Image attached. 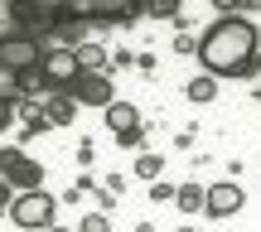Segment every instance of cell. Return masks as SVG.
Here are the masks:
<instances>
[{
    "instance_id": "1",
    "label": "cell",
    "mask_w": 261,
    "mask_h": 232,
    "mask_svg": "<svg viewBox=\"0 0 261 232\" xmlns=\"http://www.w3.org/2000/svg\"><path fill=\"white\" fill-rule=\"evenodd\" d=\"M198 63L208 78H247L256 63V24L242 15H223L198 39Z\"/></svg>"
},
{
    "instance_id": "2",
    "label": "cell",
    "mask_w": 261,
    "mask_h": 232,
    "mask_svg": "<svg viewBox=\"0 0 261 232\" xmlns=\"http://www.w3.org/2000/svg\"><path fill=\"white\" fill-rule=\"evenodd\" d=\"M54 194H44V189H34V194H15V203H10V223L24 227V232H48L54 227Z\"/></svg>"
},
{
    "instance_id": "3",
    "label": "cell",
    "mask_w": 261,
    "mask_h": 232,
    "mask_svg": "<svg viewBox=\"0 0 261 232\" xmlns=\"http://www.w3.org/2000/svg\"><path fill=\"white\" fill-rule=\"evenodd\" d=\"M39 78H44V87H48L54 97H73L77 78H83L77 54H73V48H48V54H44V68H39Z\"/></svg>"
},
{
    "instance_id": "4",
    "label": "cell",
    "mask_w": 261,
    "mask_h": 232,
    "mask_svg": "<svg viewBox=\"0 0 261 232\" xmlns=\"http://www.w3.org/2000/svg\"><path fill=\"white\" fill-rule=\"evenodd\" d=\"M58 19H63V5H39V0H15V24H19V39H39L54 34Z\"/></svg>"
},
{
    "instance_id": "5",
    "label": "cell",
    "mask_w": 261,
    "mask_h": 232,
    "mask_svg": "<svg viewBox=\"0 0 261 232\" xmlns=\"http://www.w3.org/2000/svg\"><path fill=\"white\" fill-rule=\"evenodd\" d=\"M44 54L48 48L39 44V39H5L0 44V68H10V73H34V68H44Z\"/></svg>"
},
{
    "instance_id": "6",
    "label": "cell",
    "mask_w": 261,
    "mask_h": 232,
    "mask_svg": "<svg viewBox=\"0 0 261 232\" xmlns=\"http://www.w3.org/2000/svg\"><path fill=\"white\" fill-rule=\"evenodd\" d=\"M107 126H112V136L121 140V145H140V112L130 102H112L107 107Z\"/></svg>"
},
{
    "instance_id": "7",
    "label": "cell",
    "mask_w": 261,
    "mask_h": 232,
    "mask_svg": "<svg viewBox=\"0 0 261 232\" xmlns=\"http://www.w3.org/2000/svg\"><path fill=\"white\" fill-rule=\"evenodd\" d=\"M73 102H83V107H112V102H116V97H112V78H107V73H87V78H77Z\"/></svg>"
},
{
    "instance_id": "8",
    "label": "cell",
    "mask_w": 261,
    "mask_h": 232,
    "mask_svg": "<svg viewBox=\"0 0 261 232\" xmlns=\"http://www.w3.org/2000/svg\"><path fill=\"white\" fill-rule=\"evenodd\" d=\"M242 198H247L242 189L223 179V184H213V189H208V198H203V213H208V218H227V213H237V208H242Z\"/></svg>"
},
{
    "instance_id": "9",
    "label": "cell",
    "mask_w": 261,
    "mask_h": 232,
    "mask_svg": "<svg viewBox=\"0 0 261 232\" xmlns=\"http://www.w3.org/2000/svg\"><path fill=\"white\" fill-rule=\"evenodd\" d=\"M0 179H5L10 189H19V194H34V189L44 184V169H39L34 160H15V165H10V169H5Z\"/></svg>"
},
{
    "instance_id": "10",
    "label": "cell",
    "mask_w": 261,
    "mask_h": 232,
    "mask_svg": "<svg viewBox=\"0 0 261 232\" xmlns=\"http://www.w3.org/2000/svg\"><path fill=\"white\" fill-rule=\"evenodd\" d=\"M73 54H77V68H83V78H87V73H102V68H107V48H102V44H77Z\"/></svg>"
},
{
    "instance_id": "11",
    "label": "cell",
    "mask_w": 261,
    "mask_h": 232,
    "mask_svg": "<svg viewBox=\"0 0 261 232\" xmlns=\"http://www.w3.org/2000/svg\"><path fill=\"white\" fill-rule=\"evenodd\" d=\"M44 116H48V126H73L77 102H73V97H54V102L44 107Z\"/></svg>"
},
{
    "instance_id": "12",
    "label": "cell",
    "mask_w": 261,
    "mask_h": 232,
    "mask_svg": "<svg viewBox=\"0 0 261 232\" xmlns=\"http://www.w3.org/2000/svg\"><path fill=\"white\" fill-rule=\"evenodd\" d=\"M19 97H24V87H19V73L0 68V107H19Z\"/></svg>"
},
{
    "instance_id": "13",
    "label": "cell",
    "mask_w": 261,
    "mask_h": 232,
    "mask_svg": "<svg viewBox=\"0 0 261 232\" xmlns=\"http://www.w3.org/2000/svg\"><path fill=\"white\" fill-rule=\"evenodd\" d=\"M203 198H208V189H198V184H179L174 203L184 208V213H198V208H203Z\"/></svg>"
},
{
    "instance_id": "14",
    "label": "cell",
    "mask_w": 261,
    "mask_h": 232,
    "mask_svg": "<svg viewBox=\"0 0 261 232\" xmlns=\"http://www.w3.org/2000/svg\"><path fill=\"white\" fill-rule=\"evenodd\" d=\"M213 92H218V83H213V78H194V83H189V97H194V102H213Z\"/></svg>"
},
{
    "instance_id": "15",
    "label": "cell",
    "mask_w": 261,
    "mask_h": 232,
    "mask_svg": "<svg viewBox=\"0 0 261 232\" xmlns=\"http://www.w3.org/2000/svg\"><path fill=\"white\" fill-rule=\"evenodd\" d=\"M160 169H165V160H160V155H140L136 160V174L140 179H160Z\"/></svg>"
},
{
    "instance_id": "16",
    "label": "cell",
    "mask_w": 261,
    "mask_h": 232,
    "mask_svg": "<svg viewBox=\"0 0 261 232\" xmlns=\"http://www.w3.org/2000/svg\"><path fill=\"white\" fill-rule=\"evenodd\" d=\"M83 232H112V223H107V213H87L83 223H77Z\"/></svg>"
},
{
    "instance_id": "17",
    "label": "cell",
    "mask_w": 261,
    "mask_h": 232,
    "mask_svg": "<svg viewBox=\"0 0 261 232\" xmlns=\"http://www.w3.org/2000/svg\"><path fill=\"white\" fill-rule=\"evenodd\" d=\"M19 112H24V126H29V131H44V126H48V116L34 112V107H19Z\"/></svg>"
},
{
    "instance_id": "18",
    "label": "cell",
    "mask_w": 261,
    "mask_h": 232,
    "mask_svg": "<svg viewBox=\"0 0 261 232\" xmlns=\"http://www.w3.org/2000/svg\"><path fill=\"white\" fill-rule=\"evenodd\" d=\"M174 194H179V184H165V179H155V189H150L155 203H160V198H174Z\"/></svg>"
},
{
    "instance_id": "19",
    "label": "cell",
    "mask_w": 261,
    "mask_h": 232,
    "mask_svg": "<svg viewBox=\"0 0 261 232\" xmlns=\"http://www.w3.org/2000/svg\"><path fill=\"white\" fill-rule=\"evenodd\" d=\"M15 160H24V155H19V150H0V174H5V169L15 165Z\"/></svg>"
},
{
    "instance_id": "20",
    "label": "cell",
    "mask_w": 261,
    "mask_h": 232,
    "mask_svg": "<svg viewBox=\"0 0 261 232\" xmlns=\"http://www.w3.org/2000/svg\"><path fill=\"white\" fill-rule=\"evenodd\" d=\"M10 203H15V189H10L5 179H0V208H10Z\"/></svg>"
},
{
    "instance_id": "21",
    "label": "cell",
    "mask_w": 261,
    "mask_h": 232,
    "mask_svg": "<svg viewBox=\"0 0 261 232\" xmlns=\"http://www.w3.org/2000/svg\"><path fill=\"white\" fill-rule=\"evenodd\" d=\"M10 121H15V107H0V131H5Z\"/></svg>"
},
{
    "instance_id": "22",
    "label": "cell",
    "mask_w": 261,
    "mask_h": 232,
    "mask_svg": "<svg viewBox=\"0 0 261 232\" xmlns=\"http://www.w3.org/2000/svg\"><path fill=\"white\" fill-rule=\"evenodd\" d=\"M48 232H73V227H48Z\"/></svg>"
}]
</instances>
